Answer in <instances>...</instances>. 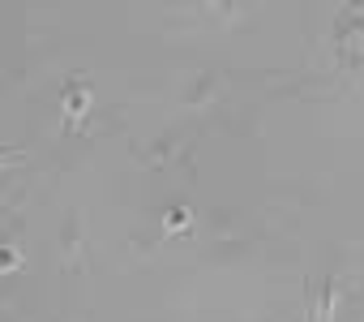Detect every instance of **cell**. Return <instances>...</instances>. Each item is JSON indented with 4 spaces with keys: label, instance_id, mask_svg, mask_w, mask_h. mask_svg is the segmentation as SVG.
<instances>
[{
    "label": "cell",
    "instance_id": "cell-2",
    "mask_svg": "<svg viewBox=\"0 0 364 322\" xmlns=\"http://www.w3.org/2000/svg\"><path fill=\"white\" fill-rule=\"evenodd\" d=\"M0 159H5V150H0Z\"/></svg>",
    "mask_w": 364,
    "mask_h": 322
},
{
    "label": "cell",
    "instance_id": "cell-1",
    "mask_svg": "<svg viewBox=\"0 0 364 322\" xmlns=\"http://www.w3.org/2000/svg\"><path fill=\"white\" fill-rule=\"evenodd\" d=\"M14 262H18V258H14L9 249H0V266H14Z\"/></svg>",
    "mask_w": 364,
    "mask_h": 322
}]
</instances>
